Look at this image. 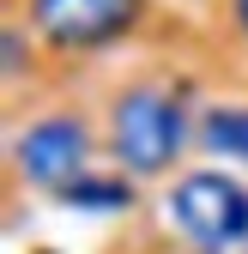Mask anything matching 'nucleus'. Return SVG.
<instances>
[{"label":"nucleus","instance_id":"f257e3e1","mask_svg":"<svg viewBox=\"0 0 248 254\" xmlns=\"http://www.w3.org/2000/svg\"><path fill=\"white\" fill-rule=\"evenodd\" d=\"M170 218L206 254L236 248V242H248V188L218 176V170H194L170 188Z\"/></svg>","mask_w":248,"mask_h":254},{"label":"nucleus","instance_id":"f03ea898","mask_svg":"<svg viewBox=\"0 0 248 254\" xmlns=\"http://www.w3.org/2000/svg\"><path fill=\"white\" fill-rule=\"evenodd\" d=\"M182 139H188V121L170 91H133L115 103V151L127 170H164Z\"/></svg>","mask_w":248,"mask_h":254},{"label":"nucleus","instance_id":"7ed1b4c3","mask_svg":"<svg viewBox=\"0 0 248 254\" xmlns=\"http://www.w3.org/2000/svg\"><path fill=\"white\" fill-rule=\"evenodd\" d=\"M85 151H91L85 127H79L73 115H49V121H30V127H24V139H18V164H24L30 182L61 188V194H67L73 176H79V164H85Z\"/></svg>","mask_w":248,"mask_h":254},{"label":"nucleus","instance_id":"20e7f679","mask_svg":"<svg viewBox=\"0 0 248 254\" xmlns=\"http://www.w3.org/2000/svg\"><path fill=\"white\" fill-rule=\"evenodd\" d=\"M30 12H37L43 37L67 43V49H85V43H109L139 12V0H37Z\"/></svg>","mask_w":248,"mask_h":254},{"label":"nucleus","instance_id":"39448f33","mask_svg":"<svg viewBox=\"0 0 248 254\" xmlns=\"http://www.w3.org/2000/svg\"><path fill=\"white\" fill-rule=\"evenodd\" d=\"M206 145L248 157V109H212L206 115Z\"/></svg>","mask_w":248,"mask_h":254},{"label":"nucleus","instance_id":"423d86ee","mask_svg":"<svg viewBox=\"0 0 248 254\" xmlns=\"http://www.w3.org/2000/svg\"><path fill=\"white\" fill-rule=\"evenodd\" d=\"M236 12H242V24H248V0H236Z\"/></svg>","mask_w":248,"mask_h":254}]
</instances>
